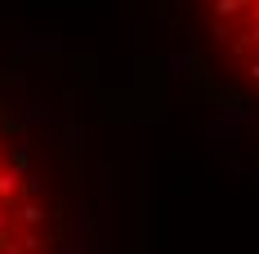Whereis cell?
<instances>
[{"instance_id":"obj_1","label":"cell","mask_w":259,"mask_h":254,"mask_svg":"<svg viewBox=\"0 0 259 254\" xmlns=\"http://www.w3.org/2000/svg\"><path fill=\"white\" fill-rule=\"evenodd\" d=\"M45 58L0 49V254H112L107 165Z\"/></svg>"},{"instance_id":"obj_2","label":"cell","mask_w":259,"mask_h":254,"mask_svg":"<svg viewBox=\"0 0 259 254\" xmlns=\"http://www.w3.org/2000/svg\"><path fill=\"white\" fill-rule=\"evenodd\" d=\"M170 9L197 72L259 125V0H170Z\"/></svg>"}]
</instances>
